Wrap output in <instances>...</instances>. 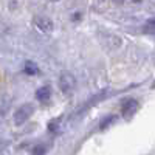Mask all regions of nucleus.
<instances>
[{"mask_svg": "<svg viewBox=\"0 0 155 155\" xmlns=\"http://www.w3.org/2000/svg\"><path fill=\"white\" fill-rule=\"evenodd\" d=\"M33 23H34L36 30H37L39 33H44V34L51 33V31H53V28H54L53 20L48 19V17H45V16H37V17H34Z\"/></svg>", "mask_w": 155, "mask_h": 155, "instance_id": "3", "label": "nucleus"}, {"mask_svg": "<svg viewBox=\"0 0 155 155\" xmlns=\"http://www.w3.org/2000/svg\"><path fill=\"white\" fill-rule=\"evenodd\" d=\"M143 31H144V33H155V17L150 19V20H147V22L144 23Z\"/></svg>", "mask_w": 155, "mask_h": 155, "instance_id": "7", "label": "nucleus"}, {"mask_svg": "<svg viewBox=\"0 0 155 155\" xmlns=\"http://www.w3.org/2000/svg\"><path fill=\"white\" fill-rule=\"evenodd\" d=\"M36 98L41 102H47L51 98V88H50V85H44V87L39 88L36 92Z\"/></svg>", "mask_w": 155, "mask_h": 155, "instance_id": "5", "label": "nucleus"}, {"mask_svg": "<svg viewBox=\"0 0 155 155\" xmlns=\"http://www.w3.org/2000/svg\"><path fill=\"white\" fill-rule=\"evenodd\" d=\"M23 68H25V73L31 74V76H34V74L39 73V67L36 65L33 61H27V62H25V67H23Z\"/></svg>", "mask_w": 155, "mask_h": 155, "instance_id": "6", "label": "nucleus"}, {"mask_svg": "<svg viewBox=\"0 0 155 155\" xmlns=\"http://www.w3.org/2000/svg\"><path fill=\"white\" fill-rule=\"evenodd\" d=\"M137 110H138V101L137 99H127L123 106V116L126 120H129L137 113Z\"/></svg>", "mask_w": 155, "mask_h": 155, "instance_id": "4", "label": "nucleus"}, {"mask_svg": "<svg viewBox=\"0 0 155 155\" xmlns=\"http://www.w3.org/2000/svg\"><path fill=\"white\" fill-rule=\"evenodd\" d=\"M45 152H47L45 146H36L33 149V155H45Z\"/></svg>", "mask_w": 155, "mask_h": 155, "instance_id": "9", "label": "nucleus"}, {"mask_svg": "<svg viewBox=\"0 0 155 155\" xmlns=\"http://www.w3.org/2000/svg\"><path fill=\"white\" fill-rule=\"evenodd\" d=\"M33 113H34V106H33V104H30V102H27V104H22V106L14 112V115H12L14 124H16V126L25 124V123L31 118Z\"/></svg>", "mask_w": 155, "mask_h": 155, "instance_id": "1", "label": "nucleus"}, {"mask_svg": "<svg viewBox=\"0 0 155 155\" xmlns=\"http://www.w3.org/2000/svg\"><path fill=\"white\" fill-rule=\"evenodd\" d=\"M76 85V78L68 73V71H64L61 76H59V88H61V92L62 93H70L73 92V88Z\"/></svg>", "mask_w": 155, "mask_h": 155, "instance_id": "2", "label": "nucleus"}, {"mask_svg": "<svg viewBox=\"0 0 155 155\" xmlns=\"http://www.w3.org/2000/svg\"><path fill=\"white\" fill-rule=\"evenodd\" d=\"M58 126H59L58 120H54V121H51V123L48 124V130H51V132H56V130H58Z\"/></svg>", "mask_w": 155, "mask_h": 155, "instance_id": "10", "label": "nucleus"}, {"mask_svg": "<svg viewBox=\"0 0 155 155\" xmlns=\"http://www.w3.org/2000/svg\"><path fill=\"white\" fill-rule=\"evenodd\" d=\"M112 121H115V116H113V115H109L107 118H104V120L101 121V129H106L107 126H110Z\"/></svg>", "mask_w": 155, "mask_h": 155, "instance_id": "8", "label": "nucleus"}]
</instances>
